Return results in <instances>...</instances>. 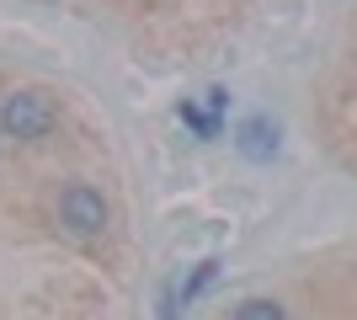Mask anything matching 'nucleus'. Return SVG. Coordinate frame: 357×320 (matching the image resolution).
Listing matches in <instances>:
<instances>
[{"mask_svg":"<svg viewBox=\"0 0 357 320\" xmlns=\"http://www.w3.org/2000/svg\"><path fill=\"white\" fill-rule=\"evenodd\" d=\"M235 150L251 160V166H272L278 160V150H283V128H278V118H267V112H256V118H245L235 128Z\"/></svg>","mask_w":357,"mask_h":320,"instance_id":"nucleus-3","label":"nucleus"},{"mask_svg":"<svg viewBox=\"0 0 357 320\" xmlns=\"http://www.w3.org/2000/svg\"><path fill=\"white\" fill-rule=\"evenodd\" d=\"M59 128V107L43 91H6L0 96V134L6 139H48Z\"/></svg>","mask_w":357,"mask_h":320,"instance_id":"nucleus-1","label":"nucleus"},{"mask_svg":"<svg viewBox=\"0 0 357 320\" xmlns=\"http://www.w3.org/2000/svg\"><path fill=\"white\" fill-rule=\"evenodd\" d=\"M203 107H208L213 118H224V112H229V91H224V86H213V91H203Z\"/></svg>","mask_w":357,"mask_h":320,"instance_id":"nucleus-7","label":"nucleus"},{"mask_svg":"<svg viewBox=\"0 0 357 320\" xmlns=\"http://www.w3.org/2000/svg\"><path fill=\"white\" fill-rule=\"evenodd\" d=\"M213 277H219V257H203V261H192V273H187V277L176 283V305H192V299H197L203 289H208Z\"/></svg>","mask_w":357,"mask_h":320,"instance_id":"nucleus-4","label":"nucleus"},{"mask_svg":"<svg viewBox=\"0 0 357 320\" xmlns=\"http://www.w3.org/2000/svg\"><path fill=\"white\" fill-rule=\"evenodd\" d=\"M59 224H64V235H75V241H96L107 229V198L96 187H86V182H70L59 192Z\"/></svg>","mask_w":357,"mask_h":320,"instance_id":"nucleus-2","label":"nucleus"},{"mask_svg":"<svg viewBox=\"0 0 357 320\" xmlns=\"http://www.w3.org/2000/svg\"><path fill=\"white\" fill-rule=\"evenodd\" d=\"M235 320H288V315L278 299H245V305H235Z\"/></svg>","mask_w":357,"mask_h":320,"instance_id":"nucleus-6","label":"nucleus"},{"mask_svg":"<svg viewBox=\"0 0 357 320\" xmlns=\"http://www.w3.org/2000/svg\"><path fill=\"white\" fill-rule=\"evenodd\" d=\"M176 118L187 123L197 139H219V134H224V118H213L203 102H181V107H176Z\"/></svg>","mask_w":357,"mask_h":320,"instance_id":"nucleus-5","label":"nucleus"}]
</instances>
